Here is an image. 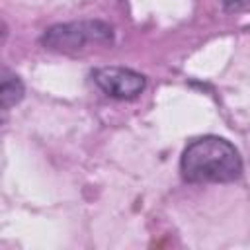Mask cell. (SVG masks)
<instances>
[{"label":"cell","instance_id":"obj_4","mask_svg":"<svg viewBox=\"0 0 250 250\" xmlns=\"http://www.w3.org/2000/svg\"><path fill=\"white\" fill-rule=\"evenodd\" d=\"M23 82L10 72H4L2 76V84H0V100H2V109H10L12 105L20 104L23 98Z\"/></svg>","mask_w":250,"mask_h":250},{"label":"cell","instance_id":"obj_5","mask_svg":"<svg viewBox=\"0 0 250 250\" xmlns=\"http://www.w3.org/2000/svg\"><path fill=\"white\" fill-rule=\"evenodd\" d=\"M225 2V8L227 10H236V8H240L246 0H223Z\"/></svg>","mask_w":250,"mask_h":250},{"label":"cell","instance_id":"obj_2","mask_svg":"<svg viewBox=\"0 0 250 250\" xmlns=\"http://www.w3.org/2000/svg\"><path fill=\"white\" fill-rule=\"evenodd\" d=\"M41 43L51 51L72 53L82 49L84 45H111L113 29L109 23L100 20H82L70 23H57L45 29Z\"/></svg>","mask_w":250,"mask_h":250},{"label":"cell","instance_id":"obj_1","mask_svg":"<svg viewBox=\"0 0 250 250\" xmlns=\"http://www.w3.org/2000/svg\"><path fill=\"white\" fill-rule=\"evenodd\" d=\"M180 172L189 184H229L240 178L242 158L227 139L205 135L184 148Z\"/></svg>","mask_w":250,"mask_h":250},{"label":"cell","instance_id":"obj_3","mask_svg":"<svg viewBox=\"0 0 250 250\" xmlns=\"http://www.w3.org/2000/svg\"><path fill=\"white\" fill-rule=\"evenodd\" d=\"M98 88L115 100H133L145 90V76L123 66H104L92 74Z\"/></svg>","mask_w":250,"mask_h":250}]
</instances>
